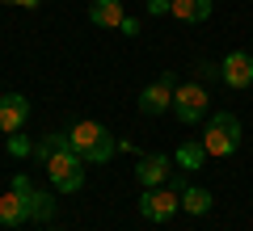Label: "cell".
I'll list each match as a JSON object with an SVG mask.
<instances>
[{
  "mask_svg": "<svg viewBox=\"0 0 253 231\" xmlns=\"http://www.w3.org/2000/svg\"><path fill=\"white\" fill-rule=\"evenodd\" d=\"M9 151H13V156H17V160H26V156H34V143H30L26 139V134H9Z\"/></svg>",
  "mask_w": 253,
  "mask_h": 231,
  "instance_id": "e0dca14e",
  "label": "cell"
},
{
  "mask_svg": "<svg viewBox=\"0 0 253 231\" xmlns=\"http://www.w3.org/2000/svg\"><path fill=\"white\" fill-rule=\"evenodd\" d=\"M38 231H55V227H38Z\"/></svg>",
  "mask_w": 253,
  "mask_h": 231,
  "instance_id": "7402d4cb",
  "label": "cell"
},
{
  "mask_svg": "<svg viewBox=\"0 0 253 231\" xmlns=\"http://www.w3.org/2000/svg\"><path fill=\"white\" fill-rule=\"evenodd\" d=\"M194 76H199V84L203 80H219V63H207V59L194 63Z\"/></svg>",
  "mask_w": 253,
  "mask_h": 231,
  "instance_id": "ac0fdd59",
  "label": "cell"
},
{
  "mask_svg": "<svg viewBox=\"0 0 253 231\" xmlns=\"http://www.w3.org/2000/svg\"><path fill=\"white\" fill-rule=\"evenodd\" d=\"M34 194V185H30L26 172H17L9 185V194L0 198V223L4 227H17V223H30V210H26V198Z\"/></svg>",
  "mask_w": 253,
  "mask_h": 231,
  "instance_id": "5b68a950",
  "label": "cell"
},
{
  "mask_svg": "<svg viewBox=\"0 0 253 231\" xmlns=\"http://www.w3.org/2000/svg\"><path fill=\"white\" fill-rule=\"evenodd\" d=\"M173 89H177V76H173V71H165L156 84H148V89L139 93V114H148V118L169 114V109H173Z\"/></svg>",
  "mask_w": 253,
  "mask_h": 231,
  "instance_id": "52a82bcc",
  "label": "cell"
},
{
  "mask_svg": "<svg viewBox=\"0 0 253 231\" xmlns=\"http://www.w3.org/2000/svg\"><path fill=\"white\" fill-rule=\"evenodd\" d=\"M241 122H236V114H211L207 131H203V147H207V156H236V147H241Z\"/></svg>",
  "mask_w": 253,
  "mask_h": 231,
  "instance_id": "3957f363",
  "label": "cell"
},
{
  "mask_svg": "<svg viewBox=\"0 0 253 231\" xmlns=\"http://www.w3.org/2000/svg\"><path fill=\"white\" fill-rule=\"evenodd\" d=\"M173 156H161V151H152V156H139V164H135V181L144 189H152V185H165V181L173 177Z\"/></svg>",
  "mask_w": 253,
  "mask_h": 231,
  "instance_id": "ba28073f",
  "label": "cell"
},
{
  "mask_svg": "<svg viewBox=\"0 0 253 231\" xmlns=\"http://www.w3.org/2000/svg\"><path fill=\"white\" fill-rule=\"evenodd\" d=\"M30 118V101L21 93H4L0 97V134H17Z\"/></svg>",
  "mask_w": 253,
  "mask_h": 231,
  "instance_id": "30bf717a",
  "label": "cell"
},
{
  "mask_svg": "<svg viewBox=\"0 0 253 231\" xmlns=\"http://www.w3.org/2000/svg\"><path fill=\"white\" fill-rule=\"evenodd\" d=\"M173 164H177V172H199L203 164H207V147H203V139L181 143L177 156H173Z\"/></svg>",
  "mask_w": 253,
  "mask_h": 231,
  "instance_id": "4fadbf2b",
  "label": "cell"
},
{
  "mask_svg": "<svg viewBox=\"0 0 253 231\" xmlns=\"http://www.w3.org/2000/svg\"><path fill=\"white\" fill-rule=\"evenodd\" d=\"M4 4H17V9H38L42 0H4Z\"/></svg>",
  "mask_w": 253,
  "mask_h": 231,
  "instance_id": "44dd1931",
  "label": "cell"
},
{
  "mask_svg": "<svg viewBox=\"0 0 253 231\" xmlns=\"http://www.w3.org/2000/svg\"><path fill=\"white\" fill-rule=\"evenodd\" d=\"M169 9H173V0H148V13L152 17H169Z\"/></svg>",
  "mask_w": 253,
  "mask_h": 231,
  "instance_id": "d6986e66",
  "label": "cell"
},
{
  "mask_svg": "<svg viewBox=\"0 0 253 231\" xmlns=\"http://www.w3.org/2000/svg\"><path fill=\"white\" fill-rule=\"evenodd\" d=\"M207 109H211V97H207V89H203L199 80H194V84H177V89H173V114H177V122L199 126L203 118H207Z\"/></svg>",
  "mask_w": 253,
  "mask_h": 231,
  "instance_id": "277c9868",
  "label": "cell"
},
{
  "mask_svg": "<svg viewBox=\"0 0 253 231\" xmlns=\"http://www.w3.org/2000/svg\"><path fill=\"white\" fill-rule=\"evenodd\" d=\"M177 210H181V194L177 189L152 185V189H144V198H139V214H144L148 223H169Z\"/></svg>",
  "mask_w": 253,
  "mask_h": 231,
  "instance_id": "8992f818",
  "label": "cell"
},
{
  "mask_svg": "<svg viewBox=\"0 0 253 231\" xmlns=\"http://www.w3.org/2000/svg\"><path fill=\"white\" fill-rule=\"evenodd\" d=\"M89 21H93V26H101V30H118L126 21L123 0H93V4H89Z\"/></svg>",
  "mask_w": 253,
  "mask_h": 231,
  "instance_id": "8fae6325",
  "label": "cell"
},
{
  "mask_svg": "<svg viewBox=\"0 0 253 231\" xmlns=\"http://www.w3.org/2000/svg\"><path fill=\"white\" fill-rule=\"evenodd\" d=\"M68 143H72V151L81 156L84 164H110V156L118 151V139L101 122H93V118L76 122L72 131H68Z\"/></svg>",
  "mask_w": 253,
  "mask_h": 231,
  "instance_id": "6da1fadb",
  "label": "cell"
},
{
  "mask_svg": "<svg viewBox=\"0 0 253 231\" xmlns=\"http://www.w3.org/2000/svg\"><path fill=\"white\" fill-rule=\"evenodd\" d=\"M81 156H76L72 151V143H68V147H59V151H51V156H46V177H51V185L59 189V194H76V189L84 185V168H81Z\"/></svg>",
  "mask_w": 253,
  "mask_h": 231,
  "instance_id": "7a4b0ae2",
  "label": "cell"
},
{
  "mask_svg": "<svg viewBox=\"0 0 253 231\" xmlns=\"http://www.w3.org/2000/svg\"><path fill=\"white\" fill-rule=\"evenodd\" d=\"M219 80H224L228 89H249L253 84V55L249 51H232L219 63Z\"/></svg>",
  "mask_w": 253,
  "mask_h": 231,
  "instance_id": "9c48e42d",
  "label": "cell"
},
{
  "mask_svg": "<svg viewBox=\"0 0 253 231\" xmlns=\"http://www.w3.org/2000/svg\"><path fill=\"white\" fill-rule=\"evenodd\" d=\"M59 147H68V134H42V139L34 143V160L46 164V156H51V151H59Z\"/></svg>",
  "mask_w": 253,
  "mask_h": 231,
  "instance_id": "2e32d148",
  "label": "cell"
},
{
  "mask_svg": "<svg viewBox=\"0 0 253 231\" xmlns=\"http://www.w3.org/2000/svg\"><path fill=\"white\" fill-rule=\"evenodd\" d=\"M26 210H30V223H38V227H42V223L55 219V198L42 194V189H34V194L26 198Z\"/></svg>",
  "mask_w": 253,
  "mask_h": 231,
  "instance_id": "5bb4252c",
  "label": "cell"
},
{
  "mask_svg": "<svg viewBox=\"0 0 253 231\" xmlns=\"http://www.w3.org/2000/svg\"><path fill=\"white\" fill-rule=\"evenodd\" d=\"M211 9H215V0H173L169 17L186 21V26H199V21H207V17H211Z\"/></svg>",
  "mask_w": 253,
  "mask_h": 231,
  "instance_id": "7c38bea8",
  "label": "cell"
},
{
  "mask_svg": "<svg viewBox=\"0 0 253 231\" xmlns=\"http://www.w3.org/2000/svg\"><path fill=\"white\" fill-rule=\"evenodd\" d=\"M211 189H199V185H186L181 189V210L186 214H211Z\"/></svg>",
  "mask_w": 253,
  "mask_h": 231,
  "instance_id": "9a60e30c",
  "label": "cell"
},
{
  "mask_svg": "<svg viewBox=\"0 0 253 231\" xmlns=\"http://www.w3.org/2000/svg\"><path fill=\"white\" fill-rule=\"evenodd\" d=\"M118 30H123V34H139V21H135V17H126V21H123Z\"/></svg>",
  "mask_w": 253,
  "mask_h": 231,
  "instance_id": "ffe728a7",
  "label": "cell"
}]
</instances>
